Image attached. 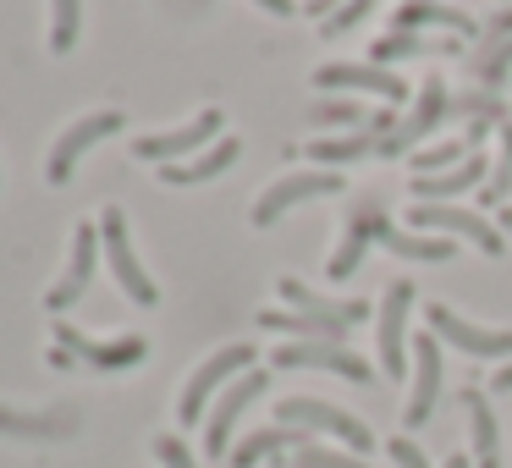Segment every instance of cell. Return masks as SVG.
<instances>
[{
    "label": "cell",
    "mask_w": 512,
    "mask_h": 468,
    "mask_svg": "<svg viewBox=\"0 0 512 468\" xmlns=\"http://www.w3.org/2000/svg\"><path fill=\"white\" fill-rule=\"evenodd\" d=\"M248 369H254V347H248V342H232V347H221V353H210L188 375V386H182L177 419L182 424H199L204 408H210V397H221V391L232 386V375H248Z\"/></svg>",
    "instance_id": "1"
},
{
    "label": "cell",
    "mask_w": 512,
    "mask_h": 468,
    "mask_svg": "<svg viewBox=\"0 0 512 468\" xmlns=\"http://www.w3.org/2000/svg\"><path fill=\"white\" fill-rule=\"evenodd\" d=\"M100 243H105V265H111V276L122 281V292L138 303V309H155V303H160V287L149 281V270L138 265L133 243H127V215H122V204H105V215H100Z\"/></svg>",
    "instance_id": "2"
},
{
    "label": "cell",
    "mask_w": 512,
    "mask_h": 468,
    "mask_svg": "<svg viewBox=\"0 0 512 468\" xmlns=\"http://www.w3.org/2000/svg\"><path fill=\"white\" fill-rule=\"evenodd\" d=\"M276 424H292V430H309V435H336L347 452H369V446H375L369 424H358L353 413L331 408V402H320V397H287V402H276Z\"/></svg>",
    "instance_id": "3"
},
{
    "label": "cell",
    "mask_w": 512,
    "mask_h": 468,
    "mask_svg": "<svg viewBox=\"0 0 512 468\" xmlns=\"http://www.w3.org/2000/svg\"><path fill=\"white\" fill-rule=\"evenodd\" d=\"M221 111H199L188 127H177V133H144L133 144V155L138 160H155V166H182V160H193V155H204L210 144H221Z\"/></svg>",
    "instance_id": "4"
},
{
    "label": "cell",
    "mask_w": 512,
    "mask_h": 468,
    "mask_svg": "<svg viewBox=\"0 0 512 468\" xmlns=\"http://www.w3.org/2000/svg\"><path fill=\"white\" fill-rule=\"evenodd\" d=\"M127 127V116L122 111H94V116H83V122H72L67 133L56 138V149H50V166H45V177L56 182V188H67L72 182V171H78V160L89 155L100 138H111V133H122Z\"/></svg>",
    "instance_id": "5"
},
{
    "label": "cell",
    "mask_w": 512,
    "mask_h": 468,
    "mask_svg": "<svg viewBox=\"0 0 512 468\" xmlns=\"http://www.w3.org/2000/svg\"><path fill=\"white\" fill-rule=\"evenodd\" d=\"M325 193H342V177H336V171H298V177H276L265 193H259V204H254V226H276L287 210H298V204H309V199H325Z\"/></svg>",
    "instance_id": "6"
},
{
    "label": "cell",
    "mask_w": 512,
    "mask_h": 468,
    "mask_svg": "<svg viewBox=\"0 0 512 468\" xmlns=\"http://www.w3.org/2000/svg\"><path fill=\"white\" fill-rule=\"evenodd\" d=\"M276 364L281 369H331V375L358 380V386H369V380H375L369 358L353 353L347 342H287V347H276Z\"/></svg>",
    "instance_id": "7"
},
{
    "label": "cell",
    "mask_w": 512,
    "mask_h": 468,
    "mask_svg": "<svg viewBox=\"0 0 512 468\" xmlns=\"http://www.w3.org/2000/svg\"><path fill=\"white\" fill-rule=\"evenodd\" d=\"M424 320H430L435 342H452L457 353H468V358H512V331H485V325H474V320H463V314H452L446 303L424 309Z\"/></svg>",
    "instance_id": "8"
},
{
    "label": "cell",
    "mask_w": 512,
    "mask_h": 468,
    "mask_svg": "<svg viewBox=\"0 0 512 468\" xmlns=\"http://www.w3.org/2000/svg\"><path fill=\"white\" fill-rule=\"evenodd\" d=\"M254 397H265V375H259V369L237 375L232 386L215 397L210 424H204V452H210V457H226V452H232V430H237V419L248 413V402H254Z\"/></svg>",
    "instance_id": "9"
},
{
    "label": "cell",
    "mask_w": 512,
    "mask_h": 468,
    "mask_svg": "<svg viewBox=\"0 0 512 468\" xmlns=\"http://www.w3.org/2000/svg\"><path fill=\"white\" fill-rule=\"evenodd\" d=\"M408 309H413V281H391L380 303V369L391 380L408 375Z\"/></svg>",
    "instance_id": "10"
},
{
    "label": "cell",
    "mask_w": 512,
    "mask_h": 468,
    "mask_svg": "<svg viewBox=\"0 0 512 468\" xmlns=\"http://www.w3.org/2000/svg\"><path fill=\"white\" fill-rule=\"evenodd\" d=\"M100 226L94 221H78V232H72V265H67V276L56 281V287L45 292V309L50 314H61V309H72V303L89 292V281H94V265H100Z\"/></svg>",
    "instance_id": "11"
},
{
    "label": "cell",
    "mask_w": 512,
    "mask_h": 468,
    "mask_svg": "<svg viewBox=\"0 0 512 468\" xmlns=\"http://www.w3.org/2000/svg\"><path fill=\"white\" fill-rule=\"evenodd\" d=\"M446 116H452V94H446V83L441 78H424L419 83V100H413V111H408V122H402L391 138H380V155H402V149H413L430 127H441Z\"/></svg>",
    "instance_id": "12"
},
{
    "label": "cell",
    "mask_w": 512,
    "mask_h": 468,
    "mask_svg": "<svg viewBox=\"0 0 512 468\" xmlns=\"http://www.w3.org/2000/svg\"><path fill=\"white\" fill-rule=\"evenodd\" d=\"M413 226H430V232H452V237H468L479 254H501V232L474 210H452V204H413L408 210Z\"/></svg>",
    "instance_id": "13"
},
{
    "label": "cell",
    "mask_w": 512,
    "mask_h": 468,
    "mask_svg": "<svg viewBox=\"0 0 512 468\" xmlns=\"http://www.w3.org/2000/svg\"><path fill=\"white\" fill-rule=\"evenodd\" d=\"M435 397H441V342H435V331L413 336V391H408V413H402V424H424L435 413Z\"/></svg>",
    "instance_id": "14"
},
{
    "label": "cell",
    "mask_w": 512,
    "mask_h": 468,
    "mask_svg": "<svg viewBox=\"0 0 512 468\" xmlns=\"http://www.w3.org/2000/svg\"><path fill=\"white\" fill-rule=\"evenodd\" d=\"M56 347L78 353L83 364H94V369H133V364H144V353H149L144 336H122V342H94V336L72 331L67 320H56Z\"/></svg>",
    "instance_id": "15"
},
{
    "label": "cell",
    "mask_w": 512,
    "mask_h": 468,
    "mask_svg": "<svg viewBox=\"0 0 512 468\" xmlns=\"http://www.w3.org/2000/svg\"><path fill=\"white\" fill-rule=\"evenodd\" d=\"M314 89H364V94H380L386 105H402L408 100V83L386 67H353V61H336V67H320L314 72Z\"/></svg>",
    "instance_id": "16"
},
{
    "label": "cell",
    "mask_w": 512,
    "mask_h": 468,
    "mask_svg": "<svg viewBox=\"0 0 512 468\" xmlns=\"http://www.w3.org/2000/svg\"><path fill=\"white\" fill-rule=\"evenodd\" d=\"M485 177H490L485 155H468L463 166H452V171H435V177H413V204H452V193L485 188Z\"/></svg>",
    "instance_id": "17"
},
{
    "label": "cell",
    "mask_w": 512,
    "mask_h": 468,
    "mask_svg": "<svg viewBox=\"0 0 512 468\" xmlns=\"http://www.w3.org/2000/svg\"><path fill=\"white\" fill-rule=\"evenodd\" d=\"M237 155H243V144H237V138H221V144H210L204 155L182 160V166H160V182H171V188H193V182H210V177H221V171H232Z\"/></svg>",
    "instance_id": "18"
},
{
    "label": "cell",
    "mask_w": 512,
    "mask_h": 468,
    "mask_svg": "<svg viewBox=\"0 0 512 468\" xmlns=\"http://www.w3.org/2000/svg\"><path fill=\"white\" fill-rule=\"evenodd\" d=\"M380 226H386V221H380L375 210H358L353 221H347V237H342V248L331 254V265H325V276H331V281H347V276H353V270L364 265L369 243H380Z\"/></svg>",
    "instance_id": "19"
},
{
    "label": "cell",
    "mask_w": 512,
    "mask_h": 468,
    "mask_svg": "<svg viewBox=\"0 0 512 468\" xmlns=\"http://www.w3.org/2000/svg\"><path fill=\"white\" fill-rule=\"evenodd\" d=\"M314 435L309 430H292V424H270V430H254V435H243V441L232 446V468H254V463H265V457H281L292 446H309Z\"/></svg>",
    "instance_id": "20"
},
{
    "label": "cell",
    "mask_w": 512,
    "mask_h": 468,
    "mask_svg": "<svg viewBox=\"0 0 512 468\" xmlns=\"http://www.w3.org/2000/svg\"><path fill=\"white\" fill-rule=\"evenodd\" d=\"M259 325L265 331H292L298 342H347V331H353V325L331 320V314H298V309H265Z\"/></svg>",
    "instance_id": "21"
},
{
    "label": "cell",
    "mask_w": 512,
    "mask_h": 468,
    "mask_svg": "<svg viewBox=\"0 0 512 468\" xmlns=\"http://www.w3.org/2000/svg\"><path fill=\"white\" fill-rule=\"evenodd\" d=\"M281 298H287L298 314H331V320H342V325H364V314H369L364 298H320V292L303 287L298 276L281 281Z\"/></svg>",
    "instance_id": "22"
},
{
    "label": "cell",
    "mask_w": 512,
    "mask_h": 468,
    "mask_svg": "<svg viewBox=\"0 0 512 468\" xmlns=\"http://www.w3.org/2000/svg\"><path fill=\"white\" fill-rule=\"evenodd\" d=\"M397 28H408V34H419V28H452V34H474V17L452 12V6H441V0H402L397 6Z\"/></svg>",
    "instance_id": "23"
},
{
    "label": "cell",
    "mask_w": 512,
    "mask_h": 468,
    "mask_svg": "<svg viewBox=\"0 0 512 468\" xmlns=\"http://www.w3.org/2000/svg\"><path fill=\"white\" fill-rule=\"evenodd\" d=\"M452 39H441V45H430L424 34H408V28H391L386 39H375L369 45V67H386V61H402V56H452Z\"/></svg>",
    "instance_id": "24"
},
{
    "label": "cell",
    "mask_w": 512,
    "mask_h": 468,
    "mask_svg": "<svg viewBox=\"0 0 512 468\" xmlns=\"http://www.w3.org/2000/svg\"><path fill=\"white\" fill-rule=\"evenodd\" d=\"M380 248H391L397 259H419V265H441L452 259V237H413V232H397V226H380Z\"/></svg>",
    "instance_id": "25"
},
{
    "label": "cell",
    "mask_w": 512,
    "mask_h": 468,
    "mask_svg": "<svg viewBox=\"0 0 512 468\" xmlns=\"http://www.w3.org/2000/svg\"><path fill=\"white\" fill-rule=\"evenodd\" d=\"M369 149H380V138L358 127V133H342V138H314V144H309V160H314L320 171H331V166H347V160H364Z\"/></svg>",
    "instance_id": "26"
},
{
    "label": "cell",
    "mask_w": 512,
    "mask_h": 468,
    "mask_svg": "<svg viewBox=\"0 0 512 468\" xmlns=\"http://www.w3.org/2000/svg\"><path fill=\"white\" fill-rule=\"evenodd\" d=\"M479 138H485V122H474L463 138H446V144L419 149V155H413V166H419V171H452V166H463L468 155H479Z\"/></svg>",
    "instance_id": "27"
},
{
    "label": "cell",
    "mask_w": 512,
    "mask_h": 468,
    "mask_svg": "<svg viewBox=\"0 0 512 468\" xmlns=\"http://www.w3.org/2000/svg\"><path fill=\"white\" fill-rule=\"evenodd\" d=\"M0 430L6 435H34V441H61V435L78 430V419L72 413H12V408H0Z\"/></svg>",
    "instance_id": "28"
},
{
    "label": "cell",
    "mask_w": 512,
    "mask_h": 468,
    "mask_svg": "<svg viewBox=\"0 0 512 468\" xmlns=\"http://www.w3.org/2000/svg\"><path fill=\"white\" fill-rule=\"evenodd\" d=\"M463 402H468V424H474L479 468H501V452H496V413H490V397H485V391H463Z\"/></svg>",
    "instance_id": "29"
},
{
    "label": "cell",
    "mask_w": 512,
    "mask_h": 468,
    "mask_svg": "<svg viewBox=\"0 0 512 468\" xmlns=\"http://www.w3.org/2000/svg\"><path fill=\"white\" fill-rule=\"evenodd\" d=\"M50 50L56 56H67L72 45H78V28H83V0H50Z\"/></svg>",
    "instance_id": "30"
},
{
    "label": "cell",
    "mask_w": 512,
    "mask_h": 468,
    "mask_svg": "<svg viewBox=\"0 0 512 468\" xmlns=\"http://www.w3.org/2000/svg\"><path fill=\"white\" fill-rule=\"evenodd\" d=\"M309 122L314 127H369V111L358 100H314Z\"/></svg>",
    "instance_id": "31"
},
{
    "label": "cell",
    "mask_w": 512,
    "mask_h": 468,
    "mask_svg": "<svg viewBox=\"0 0 512 468\" xmlns=\"http://www.w3.org/2000/svg\"><path fill=\"white\" fill-rule=\"evenodd\" d=\"M468 67H474L479 83H490V89H496V83L507 78V67H512V39H485V50H479Z\"/></svg>",
    "instance_id": "32"
},
{
    "label": "cell",
    "mask_w": 512,
    "mask_h": 468,
    "mask_svg": "<svg viewBox=\"0 0 512 468\" xmlns=\"http://www.w3.org/2000/svg\"><path fill=\"white\" fill-rule=\"evenodd\" d=\"M287 468H369V463H364L358 452H336V446L309 441V446H298V452H292Z\"/></svg>",
    "instance_id": "33"
},
{
    "label": "cell",
    "mask_w": 512,
    "mask_h": 468,
    "mask_svg": "<svg viewBox=\"0 0 512 468\" xmlns=\"http://www.w3.org/2000/svg\"><path fill=\"white\" fill-rule=\"evenodd\" d=\"M369 12H375V0H347L342 12H336V17H325V23H320V34H325V39H342L347 28H358Z\"/></svg>",
    "instance_id": "34"
},
{
    "label": "cell",
    "mask_w": 512,
    "mask_h": 468,
    "mask_svg": "<svg viewBox=\"0 0 512 468\" xmlns=\"http://www.w3.org/2000/svg\"><path fill=\"white\" fill-rule=\"evenodd\" d=\"M479 193H485V204H501V210H507V193H512V155H507V149H501V166H496V177H490Z\"/></svg>",
    "instance_id": "35"
},
{
    "label": "cell",
    "mask_w": 512,
    "mask_h": 468,
    "mask_svg": "<svg viewBox=\"0 0 512 468\" xmlns=\"http://www.w3.org/2000/svg\"><path fill=\"white\" fill-rule=\"evenodd\" d=\"M155 457H160L166 468H199V463H193V452L177 441V435H160V441H155Z\"/></svg>",
    "instance_id": "36"
},
{
    "label": "cell",
    "mask_w": 512,
    "mask_h": 468,
    "mask_svg": "<svg viewBox=\"0 0 512 468\" xmlns=\"http://www.w3.org/2000/svg\"><path fill=\"white\" fill-rule=\"evenodd\" d=\"M386 452H391V463H397V468H430V463H424V452L408 441V435H397V441H386Z\"/></svg>",
    "instance_id": "37"
},
{
    "label": "cell",
    "mask_w": 512,
    "mask_h": 468,
    "mask_svg": "<svg viewBox=\"0 0 512 468\" xmlns=\"http://www.w3.org/2000/svg\"><path fill=\"white\" fill-rule=\"evenodd\" d=\"M342 6H347V0H303V12H309L314 23H325V17H336Z\"/></svg>",
    "instance_id": "38"
},
{
    "label": "cell",
    "mask_w": 512,
    "mask_h": 468,
    "mask_svg": "<svg viewBox=\"0 0 512 468\" xmlns=\"http://www.w3.org/2000/svg\"><path fill=\"white\" fill-rule=\"evenodd\" d=\"M254 6H265V12H276V17H292V0H254Z\"/></svg>",
    "instance_id": "39"
},
{
    "label": "cell",
    "mask_w": 512,
    "mask_h": 468,
    "mask_svg": "<svg viewBox=\"0 0 512 468\" xmlns=\"http://www.w3.org/2000/svg\"><path fill=\"white\" fill-rule=\"evenodd\" d=\"M496 391H512V358H507V364L496 369Z\"/></svg>",
    "instance_id": "40"
},
{
    "label": "cell",
    "mask_w": 512,
    "mask_h": 468,
    "mask_svg": "<svg viewBox=\"0 0 512 468\" xmlns=\"http://www.w3.org/2000/svg\"><path fill=\"white\" fill-rule=\"evenodd\" d=\"M501 149H507V155H512V127H501Z\"/></svg>",
    "instance_id": "41"
},
{
    "label": "cell",
    "mask_w": 512,
    "mask_h": 468,
    "mask_svg": "<svg viewBox=\"0 0 512 468\" xmlns=\"http://www.w3.org/2000/svg\"><path fill=\"white\" fill-rule=\"evenodd\" d=\"M501 226H507V232H512V210H501Z\"/></svg>",
    "instance_id": "42"
},
{
    "label": "cell",
    "mask_w": 512,
    "mask_h": 468,
    "mask_svg": "<svg viewBox=\"0 0 512 468\" xmlns=\"http://www.w3.org/2000/svg\"><path fill=\"white\" fill-rule=\"evenodd\" d=\"M446 468H468V463H463V457H452V463H446Z\"/></svg>",
    "instance_id": "43"
},
{
    "label": "cell",
    "mask_w": 512,
    "mask_h": 468,
    "mask_svg": "<svg viewBox=\"0 0 512 468\" xmlns=\"http://www.w3.org/2000/svg\"><path fill=\"white\" fill-rule=\"evenodd\" d=\"M270 468H287V463H281V457H276V463H270Z\"/></svg>",
    "instance_id": "44"
}]
</instances>
